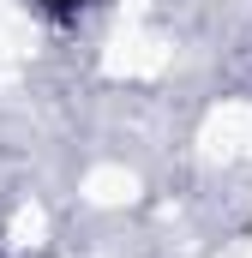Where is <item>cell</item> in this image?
<instances>
[{
    "mask_svg": "<svg viewBox=\"0 0 252 258\" xmlns=\"http://www.w3.org/2000/svg\"><path fill=\"white\" fill-rule=\"evenodd\" d=\"M84 6H90V0H36V12H42V18H54V24H66V18H78Z\"/></svg>",
    "mask_w": 252,
    "mask_h": 258,
    "instance_id": "1",
    "label": "cell"
}]
</instances>
